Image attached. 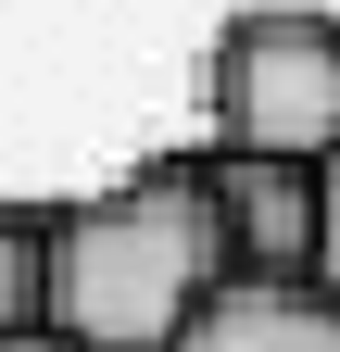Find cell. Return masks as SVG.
<instances>
[{
    "mask_svg": "<svg viewBox=\"0 0 340 352\" xmlns=\"http://www.w3.org/2000/svg\"><path fill=\"white\" fill-rule=\"evenodd\" d=\"M215 139L227 151H340V25L328 13H240L215 38Z\"/></svg>",
    "mask_w": 340,
    "mask_h": 352,
    "instance_id": "cell-2",
    "label": "cell"
},
{
    "mask_svg": "<svg viewBox=\"0 0 340 352\" xmlns=\"http://www.w3.org/2000/svg\"><path fill=\"white\" fill-rule=\"evenodd\" d=\"M0 352H89V340H63V327H13Z\"/></svg>",
    "mask_w": 340,
    "mask_h": 352,
    "instance_id": "cell-7",
    "label": "cell"
},
{
    "mask_svg": "<svg viewBox=\"0 0 340 352\" xmlns=\"http://www.w3.org/2000/svg\"><path fill=\"white\" fill-rule=\"evenodd\" d=\"M315 277L340 289V151L315 164Z\"/></svg>",
    "mask_w": 340,
    "mask_h": 352,
    "instance_id": "cell-6",
    "label": "cell"
},
{
    "mask_svg": "<svg viewBox=\"0 0 340 352\" xmlns=\"http://www.w3.org/2000/svg\"><path fill=\"white\" fill-rule=\"evenodd\" d=\"M215 201L240 264H315V164L303 151H227L215 139Z\"/></svg>",
    "mask_w": 340,
    "mask_h": 352,
    "instance_id": "cell-4",
    "label": "cell"
},
{
    "mask_svg": "<svg viewBox=\"0 0 340 352\" xmlns=\"http://www.w3.org/2000/svg\"><path fill=\"white\" fill-rule=\"evenodd\" d=\"M164 352H340V289L315 264H227Z\"/></svg>",
    "mask_w": 340,
    "mask_h": 352,
    "instance_id": "cell-3",
    "label": "cell"
},
{
    "mask_svg": "<svg viewBox=\"0 0 340 352\" xmlns=\"http://www.w3.org/2000/svg\"><path fill=\"white\" fill-rule=\"evenodd\" d=\"M51 327V214H0V340Z\"/></svg>",
    "mask_w": 340,
    "mask_h": 352,
    "instance_id": "cell-5",
    "label": "cell"
},
{
    "mask_svg": "<svg viewBox=\"0 0 340 352\" xmlns=\"http://www.w3.org/2000/svg\"><path fill=\"white\" fill-rule=\"evenodd\" d=\"M227 264L240 252H227L215 151L202 164H139V176L51 214V327L89 340V352H164Z\"/></svg>",
    "mask_w": 340,
    "mask_h": 352,
    "instance_id": "cell-1",
    "label": "cell"
}]
</instances>
